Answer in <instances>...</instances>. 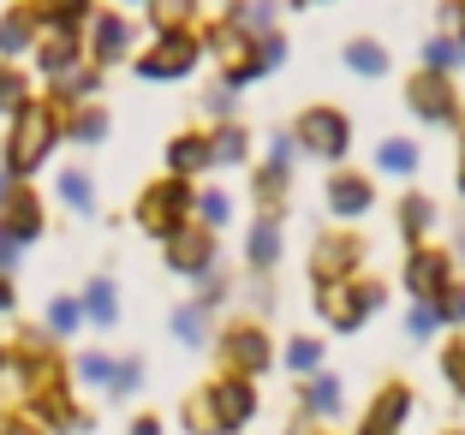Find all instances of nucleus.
I'll use <instances>...</instances> for the list:
<instances>
[{
  "label": "nucleus",
  "instance_id": "nucleus-1",
  "mask_svg": "<svg viewBox=\"0 0 465 435\" xmlns=\"http://www.w3.org/2000/svg\"><path fill=\"white\" fill-rule=\"evenodd\" d=\"M48 143H54V114L48 108H18V132H13V143H6L13 173H30V167L48 155Z\"/></svg>",
  "mask_w": 465,
  "mask_h": 435
},
{
  "label": "nucleus",
  "instance_id": "nucleus-2",
  "mask_svg": "<svg viewBox=\"0 0 465 435\" xmlns=\"http://www.w3.org/2000/svg\"><path fill=\"white\" fill-rule=\"evenodd\" d=\"M299 137H304V150L316 155V162H341L346 155V137H352V125H346L341 108H311L299 120Z\"/></svg>",
  "mask_w": 465,
  "mask_h": 435
},
{
  "label": "nucleus",
  "instance_id": "nucleus-3",
  "mask_svg": "<svg viewBox=\"0 0 465 435\" xmlns=\"http://www.w3.org/2000/svg\"><path fill=\"white\" fill-rule=\"evenodd\" d=\"M209 430H239V423H251V411H257V400H251V381H215V388H209Z\"/></svg>",
  "mask_w": 465,
  "mask_h": 435
},
{
  "label": "nucleus",
  "instance_id": "nucleus-4",
  "mask_svg": "<svg viewBox=\"0 0 465 435\" xmlns=\"http://www.w3.org/2000/svg\"><path fill=\"white\" fill-rule=\"evenodd\" d=\"M185 209H192V191L179 185V179H167V185H155L150 197H143V209H137V215H143V227L150 232H179V221H185Z\"/></svg>",
  "mask_w": 465,
  "mask_h": 435
},
{
  "label": "nucleus",
  "instance_id": "nucleus-5",
  "mask_svg": "<svg viewBox=\"0 0 465 435\" xmlns=\"http://www.w3.org/2000/svg\"><path fill=\"white\" fill-rule=\"evenodd\" d=\"M448 274H453V257H441V251H411L406 257V292L441 299V292H448Z\"/></svg>",
  "mask_w": 465,
  "mask_h": 435
},
{
  "label": "nucleus",
  "instance_id": "nucleus-6",
  "mask_svg": "<svg viewBox=\"0 0 465 435\" xmlns=\"http://www.w3.org/2000/svg\"><path fill=\"white\" fill-rule=\"evenodd\" d=\"M192 60H197V42L185 36V30H167L162 48L143 60V78H185V72H192Z\"/></svg>",
  "mask_w": 465,
  "mask_h": 435
},
{
  "label": "nucleus",
  "instance_id": "nucleus-7",
  "mask_svg": "<svg viewBox=\"0 0 465 435\" xmlns=\"http://www.w3.org/2000/svg\"><path fill=\"white\" fill-rule=\"evenodd\" d=\"M406 102L424 114V120H453V84L436 78V72H418V78L406 84Z\"/></svg>",
  "mask_w": 465,
  "mask_h": 435
},
{
  "label": "nucleus",
  "instance_id": "nucleus-8",
  "mask_svg": "<svg viewBox=\"0 0 465 435\" xmlns=\"http://www.w3.org/2000/svg\"><path fill=\"white\" fill-rule=\"evenodd\" d=\"M167 262L179 274H203L209 269V232H192V227L167 232Z\"/></svg>",
  "mask_w": 465,
  "mask_h": 435
},
{
  "label": "nucleus",
  "instance_id": "nucleus-9",
  "mask_svg": "<svg viewBox=\"0 0 465 435\" xmlns=\"http://www.w3.org/2000/svg\"><path fill=\"white\" fill-rule=\"evenodd\" d=\"M329 209L341 221H358L370 209V179H358V173H334L329 179Z\"/></svg>",
  "mask_w": 465,
  "mask_h": 435
},
{
  "label": "nucleus",
  "instance_id": "nucleus-10",
  "mask_svg": "<svg viewBox=\"0 0 465 435\" xmlns=\"http://www.w3.org/2000/svg\"><path fill=\"white\" fill-rule=\"evenodd\" d=\"M406 411H411V394H406V388H388V394L370 406V418H364L358 435H394L400 423H406Z\"/></svg>",
  "mask_w": 465,
  "mask_h": 435
},
{
  "label": "nucleus",
  "instance_id": "nucleus-11",
  "mask_svg": "<svg viewBox=\"0 0 465 435\" xmlns=\"http://www.w3.org/2000/svg\"><path fill=\"white\" fill-rule=\"evenodd\" d=\"M376 299H382L376 286H358V292H329V322L334 328H358L370 311H376Z\"/></svg>",
  "mask_w": 465,
  "mask_h": 435
},
{
  "label": "nucleus",
  "instance_id": "nucleus-12",
  "mask_svg": "<svg viewBox=\"0 0 465 435\" xmlns=\"http://www.w3.org/2000/svg\"><path fill=\"white\" fill-rule=\"evenodd\" d=\"M227 358L239 370H262V364H269V341H262L257 328H232V334H227Z\"/></svg>",
  "mask_w": 465,
  "mask_h": 435
},
{
  "label": "nucleus",
  "instance_id": "nucleus-13",
  "mask_svg": "<svg viewBox=\"0 0 465 435\" xmlns=\"http://www.w3.org/2000/svg\"><path fill=\"white\" fill-rule=\"evenodd\" d=\"M358 262V251L346 245V239H322L316 245V281H334V274H346Z\"/></svg>",
  "mask_w": 465,
  "mask_h": 435
},
{
  "label": "nucleus",
  "instance_id": "nucleus-14",
  "mask_svg": "<svg viewBox=\"0 0 465 435\" xmlns=\"http://www.w3.org/2000/svg\"><path fill=\"white\" fill-rule=\"evenodd\" d=\"M346 66L364 72V78H382V72H388V48L364 36V42H352V48H346Z\"/></svg>",
  "mask_w": 465,
  "mask_h": 435
},
{
  "label": "nucleus",
  "instance_id": "nucleus-15",
  "mask_svg": "<svg viewBox=\"0 0 465 435\" xmlns=\"http://www.w3.org/2000/svg\"><path fill=\"white\" fill-rule=\"evenodd\" d=\"M125 42H132V30H125V18H96V54L102 60H120Z\"/></svg>",
  "mask_w": 465,
  "mask_h": 435
},
{
  "label": "nucleus",
  "instance_id": "nucleus-16",
  "mask_svg": "<svg viewBox=\"0 0 465 435\" xmlns=\"http://www.w3.org/2000/svg\"><path fill=\"white\" fill-rule=\"evenodd\" d=\"M167 162H173V173H197V167H209V143L203 137H179L167 150Z\"/></svg>",
  "mask_w": 465,
  "mask_h": 435
},
{
  "label": "nucleus",
  "instance_id": "nucleus-17",
  "mask_svg": "<svg viewBox=\"0 0 465 435\" xmlns=\"http://www.w3.org/2000/svg\"><path fill=\"white\" fill-rule=\"evenodd\" d=\"M430 227H436V203H424V197L400 203V232H406V239H424Z\"/></svg>",
  "mask_w": 465,
  "mask_h": 435
},
{
  "label": "nucleus",
  "instance_id": "nucleus-18",
  "mask_svg": "<svg viewBox=\"0 0 465 435\" xmlns=\"http://www.w3.org/2000/svg\"><path fill=\"white\" fill-rule=\"evenodd\" d=\"M274 257H281V227H274V221H257V227H251V262L269 269Z\"/></svg>",
  "mask_w": 465,
  "mask_h": 435
},
{
  "label": "nucleus",
  "instance_id": "nucleus-19",
  "mask_svg": "<svg viewBox=\"0 0 465 435\" xmlns=\"http://www.w3.org/2000/svg\"><path fill=\"white\" fill-rule=\"evenodd\" d=\"M304 406H311L316 418H334V411H341V381H334V376H316L311 394H304Z\"/></svg>",
  "mask_w": 465,
  "mask_h": 435
},
{
  "label": "nucleus",
  "instance_id": "nucleus-20",
  "mask_svg": "<svg viewBox=\"0 0 465 435\" xmlns=\"http://www.w3.org/2000/svg\"><path fill=\"white\" fill-rule=\"evenodd\" d=\"M376 162H382L388 173H411V167H418V143H406V137H388L382 150H376Z\"/></svg>",
  "mask_w": 465,
  "mask_h": 435
},
{
  "label": "nucleus",
  "instance_id": "nucleus-21",
  "mask_svg": "<svg viewBox=\"0 0 465 435\" xmlns=\"http://www.w3.org/2000/svg\"><path fill=\"white\" fill-rule=\"evenodd\" d=\"M209 162H245V132H239V125H221L215 132V143H209Z\"/></svg>",
  "mask_w": 465,
  "mask_h": 435
},
{
  "label": "nucleus",
  "instance_id": "nucleus-22",
  "mask_svg": "<svg viewBox=\"0 0 465 435\" xmlns=\"http://www.w3.org/2000/svg\"><path fill=\"white\" fill-rule=\"evenodd\" d=\"M72 54H78V42H72L66 30H54V36L42 42V66H48V72H66V66H72Z\"/></svg>",
  "mask_w": 465,
  "mask_h": 435
},
{
  "label": "nucleus",
  "instance_id": "nucleus-23",
  "mask_svg": "<svg viewBox=\"0 0 465 435\" xmlns=\"http://www.w3.org/2000/svg\"><path fill=\"white\" fill-rule=\"evenodd\" d=\"M6 232H13V245H18V239H36V232H42V215H36V203H30V197H18V203H13V221H6Z\"/></svg>",
  "mask_w": 465,
  "mask_h": 435
},
{
  "label": "nucleus",
  "instance_id": "nucleus-24",
  "mask_svg": "<svg viewBox=\"0 0 465 435\" xmlns=\"http://www.w3.org/2000/svg\"><path fill=\"white\" fill-rule=\"evenodd\" d=\"M42 18H48L54 30H66V36H72V25L84 18V0H42Z\"/></svg>",
  "mask_w": 465,
  "mask_h": 435
},
{
  "label": "nucleus",
  "instance_id": "nucleus-25",
  "mask_svg": "<svg viewBox=\"0 0 465 435\" xmlns=\"http://www.w3.org/2000/svg\"><path fill=\"white\" fill-rule=\"evenodd\" d=\"M25 42H30V18H25V13H13L6 25H0V54H18Z\"/></svg>",
  "mask_w": 465,
  "mask_h": 435
},
{
  "label": "nucleus",
  "instance_id": "nucleus-26",
  "mask_svg": "<svg viewBox=\"0 0 465 435\" xmlns=\"http://www.w3.org/2000/svg\"><path fill=\"white\" fill-rule=\"evenodd\" d=\"M287 364L299 370V376H311V370L322 364V346H316V341H292V346H287Z\"/></svg>",
  "mask_w": 465,
  "mask_h": 435
},
{
  "label": "nucleus",
  "instance_id": "nucleus-27",
  "mask_svg": "<svg viewBox=\"0 0 465 435\" xmlns=\"http://www.w3.org/2000/svg\"><path fill=\"white\" fill-rule=\"evenodd\" d=\"M84 304H90V316H96V322H114V286L108 281L90 286V292H84Z\"/></svg>",
  "mask_w": 465,
  "mask_h": 435
},
{
  "label": "nucleus",
  "instance_id": "nucleus-28",
  "mask_svg": "<svg viewBox=\"0 0 465 435\" xmlns=\"http://www.w3.org/2000/svg\"><path fill=\"white\" fill-rule=\"evenodd\" d=\"M448 66H460V48H453L448 36H436V42H430V72H436V78H448Z\"/></svg>",
  "mask_w": 465,
  "mask_h": 435
},
{
  "label": "nucleus",
  "instance_id": "nucleus-29",
  "mask_svg": "<svg viewBox=\"0 0 465 435\" xmlns=\"http://www.w3.org/2000/svg\"><path fill=\"white\" fill-rule=\"evenodd\" d=\"M441 316H448V322H465V286H448V292L436 299V322Z\"/></svg>",
  "mask_w": 465,
  "mask_h": 435
},
{
  "label": "nucleus",
  "instance_id": "nucleus-30",
  "mask_svg": "<svg viewBox=\"0 0 465 435\" xmlns=\"http://www.w3.org/2000/svg\"><path fill=\"white\" fill-rule=\"evenodd\" d=\"M60 197H66L72 209H90V179H84V173H66V179H60Z\"/></svg>",
  "mask_w": 465,
  "mask_h": 435
},
{
  "label": "nucleus",
  "instance_id": "nucleus-31",
  "mask_svg": "<svg viewBox=\"0 0 465 435\" xmlns=\"http://www.w3.org/2000/svg\"><path fill=\"white\" fill-rule=\"evenodd\" d=\"M0 108H25V78L18 72H0Z\"/></svg>",
  "mask_w": 465,
  "mask_h": 435
},
{
  "label": "nucleus",
  "instance_id": "nucleus-32",
  "mask_svg": "<svg viewBox=\"0 0 465 435\" xmlns=\"http://www.w3.org/2000/svg\"><path fill=\"white\" fill-rule=\"evenodd\" d=\"M269 18H274V0H251L239 25H245V30H269Z\"/></svg>",
  "mask_w": 465,
  "mask_h": 435
},
{
  "label": "nucleus",
  "instance_id": "nucleus-33",
  "mask_svg": "<svg viewBox=\"0 0 465 435\" xmlns=\"http://www.w3.org/2000/svg\"><path fill=\"white\" fill-rule=\"evenodd\" d=\"M173 328L185 334V341H203V311H197V304H192V311H179V316H173Z\"/></svg>",
  "mask_w": 465,
  "mask_h": 435
},
{
  "label": "nucleus",
  "instance_id": "nucleus-34",
  "mask_svg": "<svg viewBox=\"0 0 465 435\" xmlns=\"http://www.w3.org/2000/svg\"><path fill=\"white\" fill-rule=\"evenodd\" d=\"M102 132H108V120H102V114H84V120L72 125V137H78V143H96Z\"/></svg>",
  "mask_w": 465,
  "mask_h": 435
},
{
  "label": "nucleus",
  "instance_id": "nucleus-35",
  "mask_svg": "<svg viewBox=\"0 0 465 435\" xmlns=\"http://www.w3.org/2000/svg\"><path fill=\"white\" fill-rule=\"evenodd\" d=\"M441 370H448V381H453V388H465V346H448Z\"/></svg>",
  "mask_w": 465,
  "mask_h": 435
},
{
  "label": "nucleus",
  "instance_id": "nucleus-36",
  "mask_svg": "<svg viewBox=\"0 0 465 435\" xmlns=\"http://www.w3.org/2000/svg\"><path fill=\"white\" fill-rule=\"evenodd\" d=\"M197 215H203L209 227H221V221H227V197H221V191H215V197H203V203H197Z\"/></svg>",
  "mask_w": 465,
  "mask_h": 435
},
{
  "label": "nucleus",
  "instance_id": "nucleus-37",
  "mask_svg": "<svg viewBox=\"0 0 465 435\" xmlns=\"http://www.w3.org/2000/svg\"><path fill=\"white\" fill-rule=\"evenodd\" d=\"M48 322H54L60 334H66V328H78V304H72V299H60L54 311H48Z\"/></svg>",
  "mask_w": 465,
  "mask_h": 435
},
{
  "label": "nucleus",
  "instance_id": "nucleus-38",
  "mask_svg": "<svg viewBox=\"0 0 465 435\" xmlns=\"http://www.w3.org/2000/svg\"><path fill=\"white\" fill-rule=\"evenodd\" d=\"M84 376H90V381H114V364H108V358H96V352H90V358H84Z\"/></svg>",
  "mask_w": 465,
  "mask_h": 435
},
{
  "label": "nucleus",
  "instance_id": "nucleus-39",
  "mask_svg": "<svg viewBox=\"0 0 465 435\" xmlns=\"http://www.w3.org/2000/svg\"><path fill=\"white\" fill-rule=\"evenodd\" d=\"M406 328H411V334H430V328H436V311H430V304H418V311L406 316Z\"/></svg>",
  "mask_w": 465,
  "mask_h": 435
},
{
  "label": "nucleus",
  "instance_id": "nucleus-40",
  "mask_svg": "<svg viewBox=\"0 0 465 435\" xmlns=\"http://www.w3.org/2000/svg\"><path fill=\"white\" fill-rule=\"evenodd\" d=\"M13 262H18V245H13V232L0 227V269H13Z\"/></svg>",
  "mask_w": 465,
  "mask_h": 435
},
{
  "label": "nucleus",
  "instance_id": "nucleus-41",
  "mask_svg": "<svg viewBox=\"0 0 465 435\" xmlns=\"http://www.w3.org/2000/svg\"><path fill=\"white\" fill-rule=\"evenodd\" d=\"M6 435H36V430H25V423H13V430H6Z\"/></svg>",
  "mask_w": 465,
  "mask_h": 435
},
{
  "label": "nucleus",
  "instance_id": "nucleus-42",
  "mask_svg": "<svg viewBox=\"0 0 465 435\" xmlns=\"http://www.w3.org/2000/svg\"><path fill=\"white\" fill-rule=\"evenodd\" d=\"M6 304H13V292H6V286H0V311H6Z\"/></svg>",
  "mask_w": 465,
  "mask_h": 435
},
{
  "label": "nucleus",
  "instance_id": "nucleus-43",
  "mask_svg": "<svg viewBox=\"0 0 465 435\" xmlns=\"http://www.w3.org/2000/svg\"><path fill=\"white\" fill-rule=\"evenodd\" d=\"M0 197H6V179H0Z\"/></svg>",
  "mask_w": 465,
  "mask_h": 435
},
{
  "label": "nucleus",
  "instance_id": "nucleus-44",
  "mask_svg": "<svg viewBox=\"0 0 465 435\" xmlns=\"http://www.w3.org/2000/svg\"><path fill=\"white\" fill-rule=\"evenodd\" d=\"M460 185H465V173H460Z\"/></svg>",
  "mask_w": 465,
  "mask_h": 435
},
{
  "label": "nucleus",
  "instance_id": "nucleus-45",
  "mask_svg": "<svg viewBox=\"0 0 465 435\" xmlns=\"http://www.w3.org/2000/svg\"><path fill=\"white\" fill-rule=\"evenodd\" d=\"M304 6H311V0H304Z\"/></svg>",
  "mask_w": 465,
  "mask_h": 435
}]
</instances>
